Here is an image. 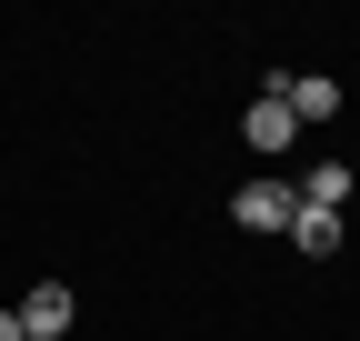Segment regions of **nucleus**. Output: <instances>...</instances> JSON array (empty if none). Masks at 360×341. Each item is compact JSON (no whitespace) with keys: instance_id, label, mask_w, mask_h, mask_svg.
Listing matches in <instances>:
<instances>
[{"instance_id":"1","label":"nucleus","mask_w":360,"mask_h":341,"mask_svg":"<svg viewBox=\"0 0 360 341\" xmlns=\"http://www.w3.org/2000/svg\"><path fill=\"white\" fill-rule=\"evenodd\" d=\"M240 131H250V151H290V141H300V120H290V80H270V91L250 101Z\"/></svg>"},{"instance_id":"2","label":"nucleus","mask_w":360,"mask_h":341,"mask_svg":"<svg viewBox=\"0 0 360 341\" xmlns=\"http://www.w3.org/2000/svg\"><path fill=\"white\" fill-rule=\"evenodd\" d=\"M231 221H240V231H290V181H250V191H231Z\"/></svg>"},{"instance_id":"3","label":"nucleus","mask_w":360,"mask_h":341,"mask_svg":"<svg viewBox=\"0 0 360 341\" xmlns=\"http://www.w3.org/2000/svg\"><path fill=\"white\" fill-rule=\"evenodd\" d=\"M70 321H80V302H70V291H60V281H40V291H30V302H20V331H30V341H60Z\"/></svg>"},{"instance_id":"4","label":"nucleus","mask_w":360,"mask_h":341,"mask_svg":"<svg viewBox=\"0 0 360 341\" xmlns=\"http://www.w3.org/2000/svg\"><path fill=\"white\" fill-rule=\"evenodd\" d=\"M290 241H300V261H330V251H340V211H310V201H290Z\"/></svg>"},{"instance_id":"5","label":"nucleus","mask_w":360,"mask_h":341,"mask_svg":"<svg viewBox=\"0 0 360 341\" xmlns=\"http://www.w3.org/2000/svg\"><path fill=\"white\" fill-rule=\"evenodd\" d=\"M350 191H360V181H350V161H321V170H310V181H300L290 201H310V211H340Z\"/></svg>"},{"instance_id":"6","label":"nucleus","mask_w":360,"mask_h":341,"mask_svg":"<svg viewBox=\"0 0 360 341\" xmlns=\"http://www.w3.org/2000/svg\"><path fill=\"white\" fill-rule=\"evenodd\" d=\"M290 120H340V80H290Z\"/></svg>"},{"instance_id":"7","label":"nucleus","mask_w":360,"mask_h":341,"mask_svg":"<svg viewBox=\"0 0 360 341\" xmlns=\"http://www.w3.org/2000/svg\"><path fill=\"white\" fill-rule=\"evenodd\" d=\"M0 341H30V331H20V311H0Z\"/></svg>"}]
</instances>
